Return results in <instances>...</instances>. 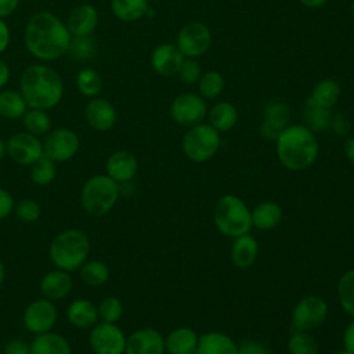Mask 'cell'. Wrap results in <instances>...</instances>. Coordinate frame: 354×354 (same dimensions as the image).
<instances>
[{
	"mask_svg": "<svg viewBox=\"0 0 354 354\" xmlns=\"http://www.w3.org/2000/svg\"><path fill=\"white\" fill-rule=\"evenodd\" d=\"M71 43L68 28L48 11L36 12L28 22L25 44L28 50L40 59H55L64 55Z\"/></svg>",
	"mask_w": 354,
	"mask_h": 354,
	"instance_id": "6da1fadb",
	"label": "cell"
},
{
	"mask_svg": "<svg viewBox=\"0 0 354 354\" xmlns=\"http://www.w3.org/2000/svg\"><path fill=\"white\" fill-rule=\"evenodd\" d=\"M275 148L281 165L293 171L310 167L319 152L315 133L304 124H289L277 138Z\"/></svg>",
	"mask_w": 354,
	"mask_h": 354,
	"instance_id": "7a4b0ae2",
	"label": "cell"
},
{
	"mask_svg": "<svg viewBox=\"0 0 354 354\" xmlns=\"http://www.w3.org/2000/svg\"><path fill=\"white\" fill-rule=\"evenodd\" d=\"M21 91L29 106L43 111L59 102L64 88L55 71L44 65H32L21 76Z\"/></svg>",
	"mask_w": 354,
	"mask_h": 354,
	"instance_id": "3957f363",
	"label": "cell"
},
{
	"mask_svg": "<svg viewBox=\"0 0 354 354\" xmlns=\"http://www.w3.org/2000/svg\"><path fill=\"white\" fill-rule=\"evenodd\" d=\"M216 228L225 236L236 238L249 234L252 230V210L236 195L221 196L213 209Z\"/></svg>",
	"mask_w": 354,
	"mask_h": 354,
	"instance_id": "277c9868",
	"label": "cell"
},
{
	"mask_svg": "<svg viewBox=\"0 0 354 354\" xmlns=\"http://www.w3.org/2000/svg\"><path fill=\"white\" fill-rule=\"evenodd\" d=\"M90 242L80 230H66L57 235L50 246L51 261L64 271L80 267L88 256Z\"/></svg>",
	"mask_w": 354,
	"mask_h": 354,
	"instance_id": "5b68a950",
	"label": "cell"
},
{
	"mask_svg": "<svg viewBox=\"0 0 354 354\" xmlns=\"http://www.w3.org/2000/svg\"><path fill=\"white\" fill-rule=\"evenodd\" d=\"M220 131H217L212 124L203 122L188 127L181 142L184 155L195 163L212 159L220 149Z\"/></svg>",
	"mask_w": 354,
	"mask_h": 354,
	"instance_id": "8992f818",
	"label": "cell"
},
{
	"mask_svg": "<svg viewBox=\"0 0 354 354\" xmlns=\"http://www.w3.org/2000/svg\"><path fill=\"white\" fill-rule=\"evenodd\" d=\"M119 196V187L109 176H95L86 181L82 189L84 210L95 217L108 213Z\"/></svg>",
	"mask_w": 354,
	"mask_h": 354,
	"instance_id": "52a82bcc",
	"label": "cell"
},
{
	"mask_svg": "<svg viewBox=\"0 0 354 354\" xmlns=\"http://www.w3.org/2000/svg\"><path fill=\"white\" fill-rule=\"evenodd\" d=\"M329 307L324 297L308 295L299 300L292 310L293 330L310 332L319 328L328 318Z\"/></svg>",
	"mask_w": 354,
	"mask_h": 354,
	"instance_id": "ba28073f",
	"label": "cell"
},
{
	"mask_svg": "<svg viewBox=\"0 0 354 354\" xmlns=\"http://www.w3.org/2000/svg\"><path fill=\"white\" fill-rule=\"evenodd\" d=\"M212 32L205 24L199 21L185 24L180 29L176 43L184 58H198L203 55L209 50Z\"/></svg>",
	"mask_w": 354,
	"mask_h": 354,
	"instance_id": "9c48e42d",
	"label": "cell"
},
{
	"mask_svg": "<svg viewBox=\"0 0 354 354\" xmlns=\"http://www.w3.org/2000/svg\"><path fill=\"white\" fill-rule=\"evenodd\" d=\"M206 113L207 108L205 98L195 93L178 94L170 105L171 119L183 127H192L202 123Z\"/></svg>",
	"mask_w": 354,
	"mask_h": 354,
	"instance_id": "30bf717a",
	"label": "cell"
},
{
	"mask_svg": "<svg viewBox=\"0 0 354 354\" xmlns=\"http://www.w3.org/2000/svg\"><path fill=\"white\" fill-rule=\"evenodd\" d=\"M90 344L95 354H123L126 337L116 325L102 322L91 330Z\"/></svg>",
	"mask_w": 354,
	"mask_h": 354,
	"instance_id": "8fae6325",
	"label": "cell"
},
{
	"mask_svg": "<svg viewBox=\"0 0 354 354\" xmlns=\"http://www.w3.org/2000/svg\"><path fill=\"white\" fill-rule=\"evenodd\" d=\"M290 109L286 102L274 100L270 101L263 113V120L260 123V136L268 141H277L279 134L289 126Z\"/></svg>",
	"mask_w": 354,
	"mask_h": 354,
	"instance_id": "7c38bea8",
	"label": "cell"
},
{
	"mask_svg": "<svg viewBox=\"0 0 354 354\" xmlns=\"http://www.w3.org/2000/svg\"><path fill=\"white\" fill-rule=\"evenodd\" d=\"M7 152L21 165H33L44 155L41 142L30 133H17L7 142Z\"/></svg>",
	"mask_w": 354,
	"mask_h": 354,
	"instance_id": "4fadbf2b",
	"label": "cell"
},
{
	"mask_svg": "<svg viewBox=\"0 0 354 354\" xmlns=\"http://www.w3.org/2000/svg\"><path fill=\"white\" fill-rule=\"evenodd\" d=\"M79 148L77 136L69 129H57L54 130L44 142V155L51 160L64 162L71 159Z\"/></svg>",
	"mask_w": 354,
	"mask_h": 354,
	"instance_id": "5bb4252c",
	"label": "cell"
},
{
	"mask_svg": "<svg viewBox=\"0 0 354 354\" xmlns=\"http://www.w3.org/2000/svg\"><path fill=\"white\" fill-rule=\"evenodd\" d=\"M165 337L152 328H142L126 339L124 354H165Z\"/></svg>",
	"mask_w": 354,
	"mask_h": 354,
	"instance_id": "9a60e30c",
	"label": "cell"
},
{
	"mask_svg": "<svg viewBox=\"0 0 354 354\" xmlns=\"http://www.w3.org/2000/svg\"><path fill=\"white\" fill-rule=\"evenodd\" d=\"M57 321V310L48 300H36L28 306L24 322L25 326L35 333H44L53 328Z\"/></svg>",
	"mask_w": 354,
	"mask_h": 354,
	"instance_id": "2e32d148",
	"label": "cell"
},
{
	"mask_svg": "<svg viewBox=\"0 0 354 354\" xmlns=\"http://www.w3.org/2000/svg\"><path fill=\"white\" fill-rule=\"evenodd\" d=\"M184 61V55L178 50L176 44L163 43L159 44L151 55V65L153 71L160 76H174L177 75L181 64Z\"/></svg>",
	"mask_w": 354,
	"mask_h": 354,
	"instance_id": "e0dca14e",
	"label": "cell"
},
{
	"mask_svg": "<svg viewBox=\"0 0 354 354\" xmlns=\"http://www.w3.org/2000/svg\"><path fill=\"white\" fill-rule=\"evenodd\" d=\"M84 116L87 123L100 131L109 130L116 122V111L113 105L104 98H95L90 101L86 106Z\"/></svg>",
	"mask_w": 354,
	"mask_h": 354,
	"instance_id": "ac0fdd59",
	"label": "cell"
},
{
	"mask_svg": "<svg viewBox=\"0 0 354 354\" xmlns=\"http://www.w3.org/2000/svg\"><path fill=\"white\" fill-rule=\"evenodd\" d=\"M138 169L137 158L129 151H116L106 162L108 176L116 183H126L131 180Z\"/></svg>",
	"mask_w": 354,
	"mask_h": 354,
	"instance_id": "d6986e66",
	"label": "cell"
},
{
	"mask_svg": "<svg viewBox=\"0 0 354 354\" xmlns=\"http://www.w3.org/2000/svg\"><path fill=\"white\" fill-rule=\"evenodd\" d=\"M199 335L188 326H178L165 337V350L169 354H195Z\"/></svg>",
	"mask_w": 354,
	"mask_h": 354,
	"instance_id": "ffe728a7",
	"label": "cell"
},
{
	"mask_svg": "<svg viewBox=\"0 0 354 354\" xmlns=\"http://www.w3.org/2000/svg\"><path fill=\"white\" fill-rule=\"evenodd\" d=\"M238 344L223 332H206L199 336L195 354H236Z\"/></svg>",
	"mask_w": 354,
	"mask_h": 354,
	"instance_id": "44dd1931",
	"label": "cell"
},
{
	"mask_svg": "<svg viewBox=\"0 0 354 354\" xmlns=\"http://www.w3.org/2000/svg\"><path fill=\"white\" fill-rule=\"evenodd\" d=\"M98 22V14L93 6L82 4L72 10L68 18V30L73 36H90Z\"/></svg>",
	"mask_w": 354,
	"mask_h": 354,
	"instance_id": "7402d4cb",
	"label": "cell"
},
{
	"mask_svg": "<svg viewBox=\"0 0 354 354\" xmlns=\"http://www.w3.org/2000/svg\"><path fill=\"white\" fill-rule=\"evenodd\" d=\"M259 254V242L250 234L239 235L234 238L231 246V260L238 268L250 267Z\"/></svg>",
	"mask_w": 354,
	"mask_h": 354,
	"instance_id": "603a6c76",
	"label": "cell"
},
{
	"mask_svg": "<svg viewBox=\"0 0 354 354\" xmlns=\"http://www.w3.org/2000/svg\"><path fill=\"white\" fill-rule=\"evenodd\" d=\"M282 220V209L274 201H264L252 210V225L261 230H274Z\"/></svg>",
	"mask_w": 354,
	"mask_h": 354,
	"instance_id": "cb8c5ba5",
	"label": "cell"
},
{
	"mask_svg": "<svg viewBox=\"0 0 354 354\" xmlns=\"http://www.w3.org/2000/svg\"><path fill=\"white\" fill-rule=\"evenodd\" d=\"M72 288V279L64 270L47 272L40 283L41 293L50 300H58L65 297Z\"/></svg>",
	"mask_w": 354,
	"mask_h": 354,
	"instance_id": "d4e9b609",
	"label": "cell"
},
{
	"mask_svg": "<svg viewBox=\"0 0 354 354\" xmlns=\"http://www.w3.org/2000/svg\"><path fill=\"white\" fill-rule=\"evenodd\" d=\"M236 122L238 111L231 102L220 101L209 111V124H212L220 133L230 131L235 127Z\"/></svg>",
	"mask_w": 354,
	"mask_h": 354,
	"instance_id": "484cf974",
	"label": "cell"
},
{
	"mask_svg": "<svg viewBox=\"0 0 354 354\" xmlns=\"http://www.w3.org/2000/svg\"><path fill=\"white\" fill-rule=\"evenodd\" d=\"M303 119H304V126H307L314 133L325 131L330 126L332 109L318 105L308 97L303 108Z\"/></svg>",
	"mask_w": 354,
	"mask_h": 354,
	"instance_id": "4316f807",
	"label": "cell"
},
{
	"mask_svg": "<svg viewBox=\"0 0 354 354\" xmlns=\"http://www.w3.org/2000/svg\"><path fill=\"white\" fill-rule=\"evenodd\" d=\"M30 354H71V347L61 335L44 332L33 339Z\"/></svg>",
	"mask_w": 354,
	"mask_h": 354,
	"instance_id": "83f0119b",
	"label": "cell"
},
{
	"mask_svg": "<svg viewBox=\"0 0 354 354\" xmlns=\"http://www.w3.org/2000/svg\"><path fill=\"white\" fill-rule=\"evenodd\" d=\"M68 318L75 326L80 329H86L93 326L97 322L98 310L91 301L79 299V300H75L68 307Z\"/></svg>",
	"mask_w": 354,
	"mask_h": 354,
	"instance_id": "f1b7e54d",
	"label": "cell"
},
{
	"mask_svg": "<svg viewBox=\"0 0 354 354\" xmlns=\"http://www.w3.org/2000/svg\"><path fill=\"white\" fill-rule=\"evenodd\" d=\"M310 98L318 105L332 109L340 98V86L333 79H322L313 87Z\"/></svg>",
	"mask_w": 354,
	"mask_h": 354,
	"instance_id": "f546056e",
	"label": "cell"
},
{
	"mask_svg": "<svg viewBox=\"0 0 354 354\" xmlns=\"http://www.w3.org/2000/svg\"><path fill=\"white\" fill-rule=\"evenodd\" d=\"M111 7L120 21L133 22L148 11V0H112Z\"/></svg>",
	"mask_w": 354,
	"mask_h": 354,
	"instance_id": "4dcf8cb0",
	"label": "cell"
},
{
	"mask_svg": "<svg viewBox=\"0 0 354 354\" xmlns=\"http://www.w3.org/2000/svg\"><path fill=\"white\" fill-rule=\"evenodd\" d=\"M225 86L224 76L217 71H207L201 75L198 80L199 95L205 100H214L217 98Z\"/></svg>",
	"mask_w": 354,
	"mask_h": 354,
	"instance_id": "1f68e13d",
	"label": "cell"
},
{
	"mask_svg": "<svg viewBox=\"0 0 354 354\" xmlns=\"http://www.w3.org/2000/svg\"><path fill=\"white\" fill-rule=\"evenodd\" d=\"M337 300L344 313L354 318V268L340 277L337 282Z\"/></svg>",
	"mask_w": 354,
	"mask_h": 354,
	"instance_id": "d6a6232c",
	"label": "cell"
},
{
	"mask_svg": "<svg viewBox=\"0 0 354 354\" xmlns=\"http://www.w3.org/2000/svg\"><path fill=\"white\" fill-rule=\"evenodd\" d=\"M26 102L24 97L15 91L4 90L0 93V115L8 119L19 118L25 113Z\"/></svg>",
	"mask_w": 354,
	"mask_h": 354,
	"instance_id": "836d02e7",
	"label": "cell"
},
{
	"mask_svg": "<svg viewBox=\"0 0 354 354\" xmlns=\"http://www.w3.org/2000/svg\"><path fill=\"white\" fill-rule=\"evenodd\" d=\"M289 354H318V344L308 332L293 330L288 340Z\"/></svg>",
	"mask_w": 354,
	"mask_h": 354,
	"instance_id": "e575fe53",
	"label": "cell"
},
{
	"mask_svg": "<svg viewBox=\"0 0 354 354\" xmlns=\"http://www.w3.org/2000/svg\"><path fill=\"white\" fill-rule=\"evenodd\" d=\"M55 177V165L54 160H51L48 156L43 155L40 159H37L33 163L32 171H30V178L33 183L37 185H47L53 181Z\"/></svg>",
	"mask_w": 354,
	"mask_h": 354,
	"instance_id": "d590c367",
	"label": "cell"
},
{
	"mask_svg": "<svg viewBox=\"0 0 354 354\" xmlns=\"http://www.w3.org/2000/svg\"><path fill=\"white\" fill-rule=\"evenodd\" d=\"M24 123L26 130L33 136H41L50 130L51 122L46 112L41 109H32L25 113Z\"/></svg>",
	"mask_w": 354,
	"mask_h": 354,
	"instance_id": "8d00e7d4",
	"label": "cell"
},
{
	"mask_svg": "<svg viewBox=\"0 0 354 354\" xmlns=\"http://www.w3.org/2000/svg\"><path fill=\"white\" fill-rule=\"evenodd\" d=\"M76 83L79 90L84 94V95H97L101 91L102 87V80L100 77V75L93 71V69H83L79 72L77 77H76Z\"/></svg>",
	"mask_w": 354,
	"mask_h": 354,
	"instance_id": "74e56055",
	"label": "cell"
},
{
	"mask_svg": "<svg viewBox=\"0 0 354 354\" xmlns=\"http://www.w3.org/2000/svg\"><path fill=\"white\" fill-rule=\"evenodd\" d=\"M80 274L83 281L87 282L88 285H102L104 282H106L109 277V270L104 263L94 260L86 263Z\"/></svg>",
	"mask_w": 354,
	"mask_h": 354,
	"instance_id": "f35d334b",
	"label": "cell"
},
{
	"mask_svg": "<svg viewBox=\"0 0 354 354\" xmlns=\"http://www.w3.org/2000/svg\"><path fill=\"white\" fill-rule=\"evenodd\" d=\"M123 313V307L119 299L116 297H106L101 301L98 307V315L102 319V322L113 324L116 322Z\"/></svg>",
	"mask_w": 354,
	"mask_h": 354,
	"instance_id": "ab89813d",
	"label": "cell"
},
{
	"mask_svg": "<svg viewBox=\"0 0 354 354\" xmlns=\"http://www.w3.org/2000/svg\"><path fill=\"white\" fill-rule=\"evenodd\" d=\"M68 50H71V54L75 58L86 59L94 54L95 46L88 36H75V39L71 40Z\"/></svg>",
	"mask_w": 354,
	"mask_h": 354,
	"instance_id": "60d3db41",
	"label": "cell"
},
{
	"mask_svg": "<svg viewBox=\"0 0 354 354\" xmlns=\"http://www.w3.org/2000/svg\"><path fill=\"white\" fill-rule=\"evenodd\" d=\"M177 75H178L180 80L185 84L198 83L202 72H201V65L196 61V58H184Z\"/></svg>",
	"mask_w": 354,
	"mask_h": 354,
	"instance_id": "b9f144b4",
	"label": "cell"
},
{
	"mask_svg": "<svg viewBox=\"0 0 354 354\" xmlns=\"http://www.w3.org/2000/svg\"><path fill=\"white\" fill-rule=\"evenodd\" d=\"M17 214L24 221H35L40 216V207L35 201L24 199L17 205Z\"/></svg>",
	"mask_w": 354,
	"mask_h": 354,
	"instance_id": "7bdbcfd3",
	"label": "cell"
},
{
	"mask_svg": "<svg viewBox=\"0 0 354 354\" xmlns=\"http://www.w3.org/2000/svg\"><path fill=\"white\" fill-rule=\"evenodd\" d=\"M329 129H332V131L336 136L346 137L350 131V122L343 112H336V113H332Z\"/></svg>",
	"mask_w": 354,
	"mask_h": 354,
	"instance_id": "ee69618b",
	"label": "cell"
},
{
	"mask_svg": "<svg viewBox=\"0 0 354 354\" xmlns=\"http://www.w3.org/2000/svg\"><path fill=\"white\" fill-rule=\"evenodd\" d=\"M236 354H271L268 347L260 342H243L241 346H238Z\"/></svg>",
	"mask_w": 354,
	"mask_h": 354,
	"instance_id": "f6af8a7d",
	"label": "cell"
},
{
	"mask_svg": "<svg viewBox=\"0 0 354 354\" xmlns=\"http://www.w3.org/2000/svg\"><path fill=\"white\" fill-rule=\"evenodd\" d=\"M4 354H30V346L22 340L12 339L4 346Z\"/></svg>",
	"mask_w": 354,
	"mask_h": 354,
	"instance_id": "bcb514c9",
	"label": "cell"
},
{
	"mask_svg": "<svg viewBox=\"0 0 354 354\" xmlns=\"http://www.w3.org/2000/svg\"><path fill=\"white\" fill-rule=\"evenodd\" d=\"M14 206L12 196L3 188H0V218H4L10 214Z\"/></svg>",
	"mask_w": 354,
	"mask_h": 354,
	"instance_id": "7dc6e473",
	"label": "cell"
},
{
	"mask_svg": "<svg viewBox=\"0 0 354 354\" xmlns=\"http://www.w3.org/2000/svg\"><path fill=\"white\" fill-rule=\"evenodd\" d=\"M343 348L350 354H354V318L343 332Z\"/></svg>",
	"mask_w": 354,
	"mask_h": 354,
	"instance_id": "c3c4849f",
	"label": "cell"
},
{
	"mask_svg": "<svg viewBox=\"0 0 354 354\" xmlns=\"http://www.w3.org/2000/svg\"><path fill=\"white\" fill-rule=\"evenodd\" d=\"M19 0H0V18L10 15L18 6Z\"/></svg>",
	"mask_w": 354,
	"mask_h": 354,
	"instance_id": "681fc988",
	"label": "cell"
},
{
	"mask_svg": "<svg viewBox=\"0 0 354 354\" xmlns=\"http://www.w3.org/2000/svg\"><path fill=\"white\" fill-rule=\"evenodd\" d=\"M10 41V32L7 25L0 19V53H3L6 50V47L8 46Z\"/></svg>",
	"mask_w": 354,
	"mask_h": 354,
	"instance_id": "f907efd6",
	"label": "cell"
},
{
	"mask_svg": "<svg viewBox=\"0 0 354 354\" xmlns=\"http://www.w3.org/2000/svg\"><path fill=\"white\" fill-rule=\"evenodd\" d=\"M344 155L350 163L354 165V136L348 137L344 142Z\"/></svg>",
	"mask_w": 354,
	"mask_h": 354,
	"instance_id": "816d5d0a",
	"label": "cell"
},
{
	"mask_svg": "<svg viewBox=\"0 0 354 354\" xmlns=\"http://www.w3.org/2000/svg\"><path fill=\"white\" fill-rule=\"evenodd\" d=\"M8 77H10V71H8V66L6 65L4 61L0 59V87L4 86L7 82H8Z\"/></svg>",
	"mask_w": 354,
	"mask_h": 354,
	"instance_id": "f5cc1de1",
	"label": "cell"
},
{
	"mask_svg": "<svg viewBox=\"0 0 354 354\" xmlns=\"http://www.w3.org/2000/svg\"><path fill=\"white\" fill-rule=\"evenodd\" d=\"M303 6L308 7V8H319L322 7L328 0H299Z\"/></svg>",
	"mask_w": 354,
	"mask_h": 354,
	"instance_id": "db71d44e",
	"label": "cell"
},
{
	"mask_svg": "<svg viewBox=\"0 0 354 354\" xmlns=\"http://www.w3.org/2000/svg\"><path fill=\"white\" fill-rule=\"evenodd\" d=\"M6 151H7V147H6L4 142L0 140V158H3V155L6 153Z\"/></svg>",
	"mask_w": 354,
	"mask_h": 354,
	"instance_id": "11a10c76",
	"label": "cell"
},
{
	"mask_svg": "<svg viewBox=\"0 0 354 354\" xmlns=\"http://www.w3.org/2000/svg\"><path fill=\"white\" fill-rule=\"evenodd\" d=\"M3 278H4V267H3V263L0 261V285L3 282Z\"/></svg>",
	"mask_w": 354,
	"mask_h": 354,
	"instance_id": "9f6ffc18",
	"label": "cell"
},
{
	"mask_svg": "<svg viewBox=\"0 0 354 354\" xmlns=\"http://www.w3.org/2000/svg\"><path fill=\"white\" fill-rule=\"evenodd\" d=\"M333 354H350L347 350H344V348H340V350H337V351H335Z\"/></svg>",
	"mask_w": 354,
	"mask_h": 354,
	"instance_id": "6f0895ef",
	"label": "cell"
}]
</instances>
